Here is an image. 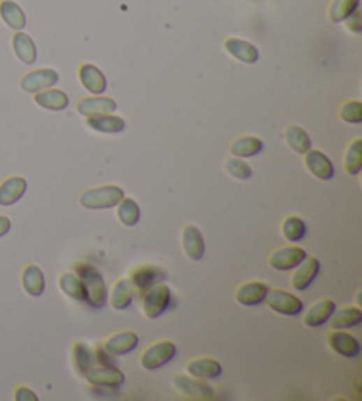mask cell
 I'll return each mask as SVG.
<instances>
[{
  "label": "cell",
  "mask_w": 362,
  "mask_h": 401,
  "mask_svg": "<svg viewBox=\"0 0 362 401\" xmlns=\"http://www.w3.org/2000/svg\"><path fill=\"white\" fill-rule=\"evenodd\" d=\"M59 83V73L55 69H50V67H45V69H38V71H30L29 75H25L22 78V89L25 92L36 94L41 92V90L52 89L53 85Z\"/></svg>",
  "instance_id": "30bf717a"
},
{
  "label": "cell",
  "mask_w": 362,
  "mask_h": 401,
  "mask_svg": "<svg viewBox=\"0 0 362 401\" xmlns=\"http://www.w3.org/2000/svg\"><path fill=\"white\" fill-rule=\"evenodd\" d=\"M94 364H99V366H117L115 356L106 352L103 346H97L94 350Z\"/></svg>",
  "instance_id": "ab89813d"
},
{
  "label": "cell",
  "mask_w": 362,
  "mask_h": 401,
  "mask_svg": "<svg viewBox=\"0 0 362 401\" xmlns=\"http://www.w3.org/2000/svg\"><path fill=\"white\" fill-rule=\"evenodd\" d=\"M306 251L299 246H287L280 248L269 257V265L274 271H294L301 262L306 258Z\"/></svg>",
  "instance_id": "ba28073f"
},
{
  "label": "cell",
  "mask_w": 362,
  "mask_h": 401,
  "mask_svg": "<svg viewBox=\"0 0 362 401\" xmlns=\"http://www.w3.org/2000/svg\"><path fill=\"white\" fill-rule=\"evenodd\" d=\"M361 0H334L328 8V18L334 23H341L359 9Z\"/></svg>",
  "instance_id": "d590c367"
},
{
  "label": "cell",
  "mask_w": 362,
  "mask_h": 401,
  "mask_svg": "<svg viewBox=\"0 0 362 401\" xmlns=\"http://www.w3.org/2000/svg\"><path fill=\"white\" fill-rule=\"evenodd\" d=\"M78 76L83 89L89 90L94 96H101V94L106 92V87H108L106 76L103 75V71L97 66H94V64H83V66H80Z\"/></svg>",
  "instance_id": "9a60e30c"
},
{
  "label": "cell",
  "mask_w": 362,
  "mask_h": 401,
  "mask_svg": "<svg viewBox=\"0 0 362 401\" xmlns=\"http://www.w3.org/2000/svg\"><path fill=\"white\" fill-rule=\"evenodd\" d=\"M281 234H283V237L287 239L290 244L301 242L307 234L306 223L301 220L299 216H288V218L283 220V223H281Z\"/></svg>",
  "instance_id": "836d02e7"
},
{
  "label": "cell",
  "mask_w": 362,
  "mask_h": 401,
  "mask_svg": "<svg viewBox=\"0 0 362 401\" xmlns=\"http://www.w3.org/2000/svg\"><path fill=\"white\" fill-rule=\"evenodd\" d=\"M263 147L266 145L258 136H240L230 145V153H232V156L246 160V157H254L263 153Z\"/></svg>",
  "instance_id": "f1b7e54d"
},
{
  "label": "cell",
  "mask_w": 362,
  "mask_h": 401,
  "mask_svg": "<svg viewBox=\"0 0 362 401\" xmlns=\"http://www.w3.org/2000/svg\"><path fill=\"white\" fill-rule=\"evenodd\" d=\"M362 170V140L355 138L350 145H348L347 153H345V171L352 177L361 174Z\"/></svg>",
  "instance_id": "e575fe53"
},
{
  "label": "cell",
  "mask_w": 362,
  "mask_h": 401,
  "mask_svg": "<svg viewBox=\"0 0 362 401\" xmlns=\"http://www.w3.org/2000/svg\"><path fill=\"white\" fill-rule=\"evenodd\" d=\"M362 322V311L355 306H347V308L336 309L333 316L328 318L327 323H331L333 331H345V329H352L357 327Z\"/></svg>",
  "instance_id": "d4e9b609"
},
{
  "label": "cell",
  "mask_w": 362,
  "mask_h": 401,
  "mask_svg": "<svg viewBox=\"0 0 362 401\" xmlns=\"http://www.w3.org/2000/svg\"><path fill=\"white\" fill-rule=\"evenodd\" d=\"M318 272H320V262L314 257H306L295 267L294 276H291L290 279L291 286H294L297 292H304V290L310 288L311 283L317 279Z\"/></svg>",
  "instance_id": "5bb4252c"
},
{
  "label": "cell",
  "mask_w": 362,
  "mask_h": 401,
  "mask_svg": "<svg viewBox=\"0 0 362 401\" xmlns=\"http://www.w3.org/2000/svg\"><path fill=\"white\" fill-rule=\"evenodd\" d=\"M186 370L191 377H196V379L202 380H217L223 375L221 364L212 357H198V359L189 360Z\"/></svg>",
  "instance_id": "2e32d148"
},
{
  "label": "cell",
  "mask_w": 362,
  "mask_h": 401,
  "mask_svg": "<svg viewBox=\"0 0 362 401\" xmlns=\"http://www.w3.org/2000/svg\"><path fill=\"white\" fill-rule=\"evenodd\" d=\"M34 101L45 110H52V112H62L69 106L68 94L57 89H46L41 92H36Z\"/></svg>",
  "instance_id": "83f0119b"
},
{
  "label": "cell",
  "mask_w": 362,
  "mask_h": 401,
  "mask_svg": "<svg viewBox=\"0 0 362 401\" xmlns=\"http://www.w3.org/2000/svg\"><path fill=\"white\" fill-rule=\"evenodd\" d=\"M138 343L140 338L136 332L122 331L106 339L103 349H105L108 353H112V356H126V353H131L133 350H136Z\"/></svg>",
  "instance_id": "e0dca14e"
},
{
  "label": "cell",
  "mask_w": 362,
  "mask_h": 401,
  "mask_svg": "<svg viewBox=\"0 0 362 401\" xmlns=\"http://www.w3.org/2000/svg\"><path fill=\"white\" fill-rule=\"evenodd\" d=\"M224 168H226L228 174L232 175L233 178H237V181H247V178L253 175L249 164H247L242 157H228V160L224 161Z\"/></svg>",
  "instance_id": "74e56055"
},
{
  "label": "cell",
  "mask_w": 362,
  "mask_h": 401,
  "mask_svg": "<svg viewBox=\"0 0 362 401\" xmlns=\"http://www.w3.org/2000/svg\"><path fill=\"white\" fill-rule=\"evenodd\" d=\"M115 207H117V218H119V221L124 225V227L131 228V227H136V225H138L142 211H140V205L136 204L133 198L124 197L122 200L115 205Z\"/></svg>",
  "instance_id": "d6a6232c"
},
{
  "label": "cell",
  "mask_w": 362,
  "mask_h": 401,
  "mask_svg": "<svg viewBox=\"0 0 362 401\" xmlns=\"http://www.w3.org/2000/svg\"><path fill=\"white\" fill-rule=\"evenodd\" d=\"M73 360H75V368L80 375H85L87 370L94 366V353L85 343H75L73 346Z\"/></svg>",
  "instance_id": "8d00e7d4"
},
{
  "label": "cell",
  "mask_w": 362,
  "mask_h": 401,
  "mask_svg": "<svg viewBox=\"0 0 362 401\" xmlns=\"http://www.w3.org/2000/svg\"><path fill=\"white\" fill-rule=\"evenodd\" d=\"M328 346L340 356L348 357V359H354L361 353V343L354 336L343 331H333L328 335Z\"/></svg>",
  "instance_id": "ffe728a7"
},
{
  "label": "cell",
  "mask_w": 362,
  "mask_h": 401,
  "mask_svg": "<svg viewBox=\"0 0 362 401\" xmlns=\"http://www.w3.org/2000/svg\"><path fill=\"white\" fill-rule=\"evenodd\" d=\"M15 400L16 401H38V396L34 394V391L29 389V387H18L15 391Z\"/></svg>",
  "instance_id": "60d3db41"
},
{
  "label": "cell",
  "mask_w": 362,
  "mask_h": 401,
  "mask_svg": "<svg viewBox=\"0 0 362 401\" xmlns=\"http://www.w3.org/2000/svg\"><path fill=\"white\" fill-rule=\"evenodd\" d=\"M175 356V343L168 342V339H163V342H157L154 343V345H150L149 349L140 356V364H142V368L147 370V372H154V370H159L163 368V366H166Z\"/></svg>",
  "instance_id": "5b68a950"
},
{
  "label": "cell",
  "mask_w": 362,
  "mask_h": 401,
  "mask_svg": "<svg viewBox=\"0 0 362 401\" xmlns=\"http://www.w3.org/2000/svg\"><path fill=\"white\" fill-rule=\"evenodd\" d=\"M173 387L191 400H210L214 396V389L207 382L196 377H186V375H175L173 377Z\"/></svg>",
  "instance_id": "52a82bcc"
},
{
  "label": "cell",
  "mask_w": 362,
  "mask_h": 401,
  "mask_svg": "<svg viewBox=\"0 0 362 401\" xmlns=\"http://www.w3.org/2000/svg\"><path fill=\"white\" fill-rule=\"evenodd\" d=\"M0 18L4 20V23L9 27V29L22 30L25 29L27 25L25 13H23V9L20 8L16 2H13V0H4V2H0Z\"/></svg>",
  "instance_id": "4dcf8cb0"
},
{
  "label": "cell",
  "mask_w": 362,
  "mask_h": 401,
  "mask_svg": "<svg viewBox=\"0 0 362 401\" xmlns=\"http://www.w3.org/2000/svg\"><path fill=\"white\" fill-rule=\"evenodd\" d=\"M80 115L92 117V115H103V113H113L117 110V103L112 97L105 96H94L85 97L76 106Z\"/></svg>",
  "instance_id": "d6986e66"
},
{
  "label": "cell",
  "mask_w": 362,
  "mask_h": 401,
  "mask_svg": "<svg viewBox=\"0 0 362 401\" xmlns=\"http://www.w3.org/2000/svg\"><path fill=\"white\" fill-rule=\"evenodd\" d=\"M269 285L261 281H249L242 283L236 292V301L239 304L246 306V308H253V306L266 302L267 294H269Z\"/></svg>",
  "instance_id": "4fadbf2b"
},
{
  "label": "cell",
  "mask_w": 362,
  "mask_h": 401,
  "mask_svg": "<svg viewBox=\"0 0 362 401\" xmlns=\"http://www.w3.org/2000/svg\"><path fill=\"white\" fill-rule=\"evenodd\" d=\"M83 377L92 386V393L101 394V396H108V394L115 396L120 387H122V384L126 382V377H124V373L117 366H99V364H94V366L87 370Z\"/></svg>",
  "instance_id": "7a4b0ae2"
},
{
  "label": "cell",
  "mask_w": 362,
  "mask_h": 401,
  "mask_svg": "<svg viewBox=\"0 0 362 401\" xmlns=\"http://www.w3.org/2000/svg\"><path fill=\"white\" fill-rule=\"evenodd\" d=\"M347 27L350 30H354V32H361L362 30V25H361V15H359V11H355V13H352L350 16H348L347 20Z\"/></svg>",
  "instance_id": "b9f144b4"
},
{
  "label": "cell",
  "mask_w": 362,
  "mask_h": 401,
  "mask_svg": "<svg viewBox=\"0 0 362 401\" xmlns=\"http://www.w3.org/2000/svg\"><path fill=\"white\" fill-rule=\"evenodd\" d=\"M135 286L129 279H119V281L113 285L112 295H110V304L117 311H126L131 304H133V299H135Z\"/></svg>",
  "instance_id": "603a6c76"
},
{
  "label": "cell",
  "mask_w": 362,
  "mask_h": 401,
  "mask_svg": "<svg viewBox=\"0 0 362 401\" xmlns=\"http://www.w3.org/2000/svg\"><path fill=\"white\" fill-rule=\"evenodd\" d=\"M27 193V181L23 177H9L0 184V205H15Z\"/></svg>",
  "instance_id": "44dd1931"
},
{
  "label": "cell",
  "mask_w": 362,
  "mask_h": 401,
  "mask_svg": "<svg viewBox=\"0 0 362 401\" xmlns=\"http://www.w3.org/2000/svg\"><path fill=\"white\" fill-rule=\"evenodd\" d=\"M59 286L68 297L75 299L78 302H87V292L82 279L76 276V272H64L59 278Z\"/></svg>",
  "instance_id": "f546056e"
},
{
  "label": "cell",
  "mask_w": 362,
  "mask_h": 401,
  "mask_svg": "<svg viewBox=\"0 0 362 401\" xmlns=\"http://www.w3.org/2000/svg\"><path fill=\"white\" fill-rule=\"evenodd\" d=\"M304 164H306L307 171L313 177L320 178V181H331V178H334V174H336L331 160L321 150L317 149H310L304 154Z\"/></svg>",
  "instance_id": "7c38bea8"
},
{
  "label": "cell",
  "mask_w": 362,
  "mask_h": 401,
  "mask_svg": "<svg viewBox=\"0 0 362 401\" xmlns=\"http://www.w3.org/2000/svg\"><path fill=\"white\" fill-rule=\"evenodd\" d=\"M334 311H336V302L333 299H320L313 306H310L303 322L307 327H321L328 322Z\"/></svg>",
  "instance_id": "ac0fdd59"
},
{
  "label": "cell",
  "mask_w": 362,
  "mask_h": 401,
  "mask_svg": "<svg viewBox=\"0 0 362 401\" xmlns=\"http://www.w3.org/2000/svg\"><path fill=\"white\" fill-rule=\"evenodd\" d=\"M180 242H182V249L189 260L193 262L202 260L203 255H205V239H203L198 227H194V225H187V227H184Z\"/></svg>",
  "instance_id": "8fae6325"
},
{
  "label": "cell",
  "mask_w": 362,
  "mask_h": 401,
  "mask_svg": "<svg viewBox=\"0 0 362 401\" xmlns=\"http://www.w3.org/2000/svg\"><path fill=\"white\" fill-rule=\"evenodd\" d=\"M87 126H89L90 129L97 131V133H105V134L122 133V131L126 129V122H124L122 117L112 115V113L87 117Z\"/></svg>",
  "instance_id": "cb8c5ba5"
},
{
  "label": "cell",
  "mask_w": 362,
  "mask_h": 401,
  "mask_svg": "<svg viewBox=\"0 0 362 401\" xmlns=\"http://www.w3.org/2000/svg\"><path fill=\"white\" fill-rule=\"evenodd\" d=\"M9 230H11V220L8 216H0V237L8 235Z\"/></svg>",
  "instance_id": "7bdbcfd3"
},
{
  "label": "cell",
  "mask_w": 362,
  "mask_h": 401,
  "mask_svg": "<svg viewBox=\"0 0 362 401\" xmlns=\"http://www.w3.org/2000/svg\"><path fill=\"white\" fill-rule=\"evenodd\" d=\"M267 306H269L273 311L280 313L284 316H297L299 313H303L304 304L297 295L290 294L287 290L274 288L269 290V294L266 297Z\"/></svg>",
  "instance_id": "8992f818"
},
{
  "label": "cell",
  "mask_w": 362,
  "mask_h": 401,
  "mask_svg": "<svg viewBox=\"0 0 362 401\" xmlns=\"http://www.w3.org/2000/svg\"><path fill=\"white\" fill-rule=\"evenodd\" d=\"M340 119L348 124L362 122V103L361 101H348L340 108Z\"/></svg>",
  "instance_id": "f35d334b"
},
{
  "label": "cell",
  "mask_w": 362,
  "mask_h": 401,
  "mask_svg": "<svg viewBox=\"0 0 362 401\" xmlns=\"http://www.w3.org/2000/svg\"><path fill=\"white\" fill-rule=\"evenodd\" d=\"M164 279H166V272H164V269H161L159 265L154 264H145L142 265V267H136L129 276V281L133 283L135 290L136 292H140V294H143L145 290L157 285V283H163Z\"/></svg>",
  "instance_id": "9c48e42d"
},
{
  "label": "cell",
  "mask_w": 362,
  "mask_h": 401,
  "mask_svg": "<svg viewBox=\"0 0 362 401\" xmlns=\"http://www.w3.org/2000/svg\"><path fill=\"white\" fill-rule=\"evenodd\" d=\"M224 50H226L233 59L240 60V62L254 64L258 59H260V53H258L256 46L239 38L226 39V41H224Z\"/></svg>",
  "instance_id": "7402d4cb"
},
{
  "label": "cell",
  "mask_w": 362,
  "mask_h": 401,
  "mask_svg": "<svg viewBox=\"0 0 362 401\" xmlns=\"http://www.w3.org/2000/svg\"><path fill=\"white\" fill-rule=\"evenodd\" d=\"M22 285L30 297H41L45 294V274L38 265H27L22 274Z\"/></svg>",
  "instance_id": "484cf974"
},
{
  "label": "cell",
  "mask_w": 362,
  "mask_h": 401,
  "mask_svg": "<svg viewBox=\"0 0 362 401\" xmlns=\"http://www.w3.org/2000/svg\"><path fill=\"white\" fill-rule=\"evenodd\" d=\"M13 50H15L16 57H18L23 64H27V66H32V64L36 62V59H38V50H36L34 41H32L29 34L22 32V30H18V32L13 36Z\"/></svg>",
  "instance_id": "4316f807"
},
{
  "label": "cell",
  "mask_w": 362,
  "mask_h": 401,
  "mask_svg": "<svg viewBox=\"0 0 362 401\" xmlns=\"http://www.w3.org/2000/svg\"><path fill=\"white\" fill-rule=\"evenodd\" d=\"M284 141L294 153L301 154V156H304L311 149L310 134L299 126H290L284 129Z\"/></svg>",
  "instance_id": "1f68e13d"
},
{
  "label": "cell",
  "mask_w": 362,
  "mask_h": 401,
  "mask_svg": "<svg viewBox=\"0 0 362 401\" xmlns=\"http://www.w3.org/2000/svg\"><path fill=\"white\" fill-rule=\"evenodd\" d=\"M75 272L85 286L87 304L94 309L105 308L106 302H108V290H106V283L101 272L97 271L94 265L83 264V262H78L75 265Z\"/></svg>",
  "instance_id": "6da1fadb"
},
{
  "label": "cell",
  "mask_w": 362,
  "mask_h": 401,
  "mask_svg": "<svg viewBox=\"0 0 362 401\" xmlns=\"http://www.w3.org/2000/svg\"><path fill=\"white\" fill-rule=\"evenodd\" d=\"M124 198V190L119 186H99L87 190L80 195L78 202L83 209L89 211H105V209H113Z\"/></svg>",
  "instance_id": "3957f363"
},
{
  "label": "cell",
  "mask_w": 362,
  "mask_h": 401,
  "mask_svg": "<svg viewBox=\"0 0 362 401\" xmlns=\"http://www.w3.org/2000/svg\"><path fill=\"white\" fill-rule=\"evenodd\" d=\"M173 302L172 290L166 283H157V285L150 286L142 294V311L145 318L156 320L163 315L164 311H168L170 306Z\"/></svg>",
  "instance_id": "277c9868"
}]
</instances>
